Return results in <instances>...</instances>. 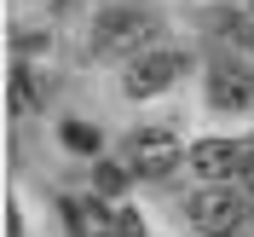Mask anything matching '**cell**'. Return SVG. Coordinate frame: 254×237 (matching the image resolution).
<instances>
[{"label": "cell", "mask_w": 254, "mask_h": 237, "mask_svg": "<svg viewBox=\"0 0 254 237\" xmlns=\"http://www.w3.org/2000/svg\"><path fill=\"white\" fill-rule=\"evenodd\" d=\"M243 162H249V145H231V139L190 145V168L202 179H231V174H243Z\"/></svg>", "instance_id": "cell-2"}, {"label": "cell", "mask_w": 254, "mask_h": 237, "mask_svg": "<svg viewBox=\"0 0 254 237\" xmlns=\"http://www.w3.org/2000/svg\"><path fill=\"white\" fill-rule=\"evenodd\" d=\"M29 104H35L29 76H23V70H12V110H17V116H29Z\"/></svg>", "instance_id": "cell-8"}, {"label": "cell", "mask_w": 254, "mask_h": 237, "mask_svg": "<svg viewBox=\"0 0 254 237\" xmlns=\"http://www.w3.org/2000/svg\"><path fill=\"white\" fill-rule=\"evenodd\" d=\"M243 179L254 185V145H249V162H243Z\"/></svg>", "instance_id": "cell-11"}, {"label": "cell", "mask_w": 254, "mask_h": 237, "mask_svg": "<svg viewBox=\"0 0 254 237\" xmlns=\"http://www.w3.org/2000/svg\"><path fill=\"white\" fill-rule=\"evenodd\" d=\"M179 162V145H174V133H139L133 139V174H144V179H162L168 168Z\"/></svg>", "instance_id": "cell-5"}, {"label": "cell", "mask_w": 254, "mask_h": 237, "mask_svg": "<svg viewBox=\"0 0 254 237\" xmlns=\"http://www.w3.org/2000/svg\"><path fill=\"white\" fill-rule=\"evenodd\" d=\"M122 179H127L122 168H98V185H104V191H122Z\"/></svg>", "instance_id": "cell-10"}, {"label": "cell", "mask_w": 254, "mask_h": 237, "mask_svg": "<svg viewBox=\"0 0 254 237\" xmlns=\"http://www.w3.org/2000/svg\"><path fill=\"white\" fill-rule=\"evenodd\" d=\"M208 98H214V110H243L254 98L249 70H214V76H208Z\"/></svg>", "instance_id": "cell-6"}, {"label": "cell", "mask_w": 254, "mask_h": 237, "mask_svg": "<svg viewBox=\"0 0 254 237\" xmlns=\"http://www.w3.org/2000/svg\"><path fill=\"white\" fill-rule=\"evenodd\" d=\"M249 6H254V0H249Z\"/></svg>", "instance_id": "cell-12"}, {"label": "cell", "mask_w": 254, "mask_h": 237, "mask_svg": "<svg viewBox=\"0 0 254 237\" xmlns=\"http://www.w3.org/2000/svg\"><path fill=\"white\" fill-rule=\"evenodd\" d=\"M110 237H144V220L133 214V208H116V226H110Z\"/></svg>", "instance_id": "cell-9"}, {"label": "cell", "mask_w": 254, "mask_h": 237, "mask_svg": "<svg viewBox=\"0 0 254 237\" xmlns=\"http://www.w3.org/2000/svg\"><path fill=\"white\" fill-rule=\"evenodd\" d=\"M174 76H179V58H174V52L133 58V70H127V93H133V98H150V93H162V87H174Z\"/></svg>", "instance_id": "cell-4"}, {"label": "cell", "mask_w": 254, "mask_h": 237, "mask_svg": "<svg viewBox=\"0 0 254 237\" xmlns=\"http://www.w3.org/2000/svg\"><path fill=\"white\" fill-rule=\"evenodd\" d=\"M144 35H150V23H144L139 12H104L98 29H93V47L98 52H133Z\"/></svg>", "instance_id": "cell-3"}, {"label": "cell", "mask_w": 254, "mask_h": 237, "mask_svg": "<svg viewBox=\"0 0 254 237\" xmlns=\"http://www.w3.org/2000/svg\"><path fill=\"white\" fill-rule=\"evenodd\" d=\"M64 145H69V151H98V133L81 127V122H69V127H64Z\"/></svg>", "instance_id": "cell-7"}, {"label": "cell", "mask_w": 254, "mask_h": 237, "mask_svg": "<svg viewBox=\"0 0 254 237\" xmlns=\"http://www.w3.org/2000/svg\"><path fill=\"white\" fill-rule=\"evenodd\" d=\"M249 220V203H243L231 185H208L190 197V226L208 237H237V226Z\"/></svg>", "instance_id": "cell-1"}]
</instances>
